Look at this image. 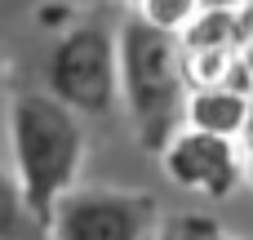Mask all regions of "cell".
<instances>
[{
    "instance_id": "1",
    "label": "cell",
    "mask_w": 253,
    "mask_h": 240,
    "mask_svg": "<svg viewBox=\"0 0 253 240\" xmlns=\"http://www.w3.org/2000/svg\"><path fill=\"white\" fill-rule=\"evenodd\" d=\"M9 143H13V178L31 214L49 227L58 196L76 187L84 165L80 111H71L40 85H22L9 98Z\"/></svg>"
},
{
    "instance_id": "2",
    "label": "cell",
    "mask_w": 253,
    "mask_h": 240,
    "mask_svg": "<svg viewBox=\"0 0 253 240\" xmlns=\"http://www.w3.org/2000/svg\"><path fill=\"white\" fill-rule=\"evenodd\" d=\"M116 45H120V102L133 120L138 143L160 156L187 120L191 89L182 76V45L173 31H160L147 18H129Z\"/></svg>"
},
{
    "instance_id": "3",
    "label": "cell",
    "mask_w": 253,
    "mask_h": 240,
    "mask_svg": "<svg viewBox=\"0 0 253 240\" xmlns=\"http://www.w3.org/2000/svg\"><path fill=\"white\" fill-rule=\"evenodd\" d=\"M40 89L80 116H107L120 102V45L102 18H84L49 40L36 62Z\"/></svg>"
},
{
    "instance_id": "4",
    "label": "cell",
    "mask_w": 253,
    "mask_h": 240,
    "mask_svg": "<svg viewBox=\"0 0 253 240\" xmlns=\"http://www.w3.org/2000/svg\"><path fill=\"white\" fill-rule=\"evenodd\" d=\"M160 205L147 192L71 187L49 214V240H156Z\"/></svg>"
},
{
    "instance_id": "5",
    "label": "cell",
    "mask_w": 253,
    "mask_h": 240,
    "mask_svg": "<svg viewBox=\"0 0 253 240\" xmlns=\"http://www.w3.org/2000/svg\"><path fill=\"white\" fill-rule=\"evenodd\" d=\"M165 160V174L187 187V192H200V196H231L236 183L245 178V156L236 147V138H222V134H205V129H178L169 138V147L160 151Z\"/></svg>"
},
{
    "instance_id": "6",
    "label": "cell",
    "mask_w": 253,
    "mask_h": 240,
    "mask_svg": "<svg viewBox=\"0 0 253 240\" xmlns=\"http://www.w3.org/2000/svg\"><path fill=\"white\" fill-rule=\"evenodd\" d=\"M245 125H249V94H236L227 85H209V89L187 94V129L240 138Z\"/></svg>"
},
{
    "instance_id": "7",
    "label": "cell",
    "mask_w": 253,
    "mask_h": 240,
    "mask_svg": "<svg viewBox=\"0 0 253 240\" xmlns=\"http://www.w3.org/2000/svg\"><path fill=\"white\" fill-rule=\"evenodd\" d=\"M182 49H236L240 53V13L236 4H200L196 18L178 31Z\"/></svg>"
},
{
    "instance_id": "8",
    "label": "cell",
    "mask_w": 253,
    "mask_h": 240,
    "mask_svg": "<svg viewBox=\"0 0 253 240\" xmlns=\"http://www.w3.org/2000/svg\"><path fill=\"white\" fill-rule=\"evenodd\" d=\"M0 240H49V227L31 214L13 174L0 169Z\"/></svg>"
},
{
    "instance_id": "9",
    "label": "cell",
    "mask_w": 253,
    "mask_h": 240,
    "mask_svg": "<svg viewBox=\"0 0 253 240\" xmlns=\"http://www.w3.org/2000/svg\"><path fill=\"white\" fill-rule=\"evenodd\" d=\"M236 58H240L236 49H182V76H187V89L222 85Z\"/></svg>"
},
{
    "instance_id": "10",
    "label": "cell",
    "mask_w": 253,
    "mask_h": 240,
    "mask_svg": "<svg viewBox=\"0 0 253 240\" xmlns=\"http://www.w3.org/2000/svg\"><path fill=\"white\" fill-rule=\"evenodd\" d=\"M196 9H200V0H138V18H147L151 27L173 31V36L196 18Z\"/></svg>"
},
{
    "instance_id": "11",
    "label": "cell",
    "mask_w": 253,
    "mask_h": 240,
    "mask_svg": "<svg viewBox=\"0 0 253 240\" xmlns=\"http://www.w3.org/2000/svg\"><path fill=\"white\" fill-rule=\"evenodd\" d=\"M236 13H240V53H245V62L253 67V0H245Z\"/></svg>"
},
{
    "instance_id": "12",
    "label": "cell",
    "mask_w": 253,
    "mask_h": 240,
    "mask_svg": "<svg viewBox=\"0 0 253 240\" xmlns=\"http://www.w3.org/2000/svg\"><path fill=\"white\" fill-rule=\"evenodd\" d=\"M200 232H205V218H182L178 223V240H200Z\"/></svg>"
},
{
    "instance_id": "13",
    "label": "cell",
    "mask_w": 253,
    "mask_h": 240,
    "mask_svg": "<svg viewBox=\"0 0 253 240\" xmlns=\"http://www.w3.org/2000/svg\"><path fill=\"white\" fill-rule=\"evenodd\" d=\"M200 240H231V236H227V232H218V227L205 218V232H200Z\"/></svg>"
},
{
    "instance_id": "14",
    "label": "cell",
    "mask_w": 253,
    "mask_h": 240,
    "mask_svg": "<svg viewBox=\"0 0 253 240\" xmlns=\"http://www.w3.org/2000/svg\"><path fill=\"white\" fill-rule=\"evenodd\" d=\"M156 240H178V223H169V227H160V232H156Z\"/></svg>"
},
{
    "instance_id": "15",
    "label": "cell",
    "mask_w": 253,
    "mask_h": 240,
    "mask_svg": "<svg viewBox=\"0 0 253 240\" xmlns=\"http://www.w3.org/2000/svg\"><path fill=\"white\" fill-rule=\"evenodd\" d=\"M245 174H249V183H253V138H249V147H245Z\"/></svg>"
},
{
    "instance_id": "16",
    "label": "cell",
    "mask_w": 253,
    "mask_h": 240,
    "mask_svg": "<svg viewBox=\"0 0 253 240\" xmlns=\"http://www.w3.org/2000/svg\"><path fill=\"white\" fill-rule=\"evenodd\" d=\"M245 134L253 138V98H249V125H245Z\"/></svg>"
},
{
    "instance_id": "17",
    "label": "cell",
    "mask_w": 253,
    "mask_h": 240,
    "mask_svg": "<svg viewBox=\"0 0 253 240\" xmlns=\"http://www.w3.org/2000/svg\"><path fill=\"white\" fill-rule=\"evenodd\" d=\"M200 4H236V0H200Z\"/></svg>"
},
{
    "instance_id": "18",
    "label": "cell",
    "mask_w": 253,
    "mask_h": 240,
    "mask_svg": "<svg viewBox=\"0 0 253 240\" xmlns=\"http://www.w3.org/2000/svg\"><path fill=\"white\" fill-rule=\"evenodd\" d=\"M125 4H138V0H125Z\"/></svg>"
}]
</instances>
